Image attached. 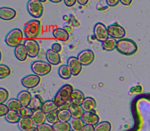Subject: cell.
<instances>
[{
  "label": "cell",
  "instance_id": "6da1fadb",
  "mask_svg": "<svg viewBox=\"0 0 150 131\" xmlns=\"http://www.w3.org/2000/svg\"><path fill=\"white\" fill-rule=\"evenodd\" d=\"M117 50L123 55L131 56L137 52L138 45L133 40L123 38L117 40Z\"/></svg>",
  "mask_w": 150,
  "mask_h": 131
},
{
  "label": "cell",
  "instance_id": "7a4b0ae2",
  "mask_svg": "<svg viewBox=\"0 0 150 131\" xmlns=\"http://www.w3.org/2000/svg\"><path fill=\"white\" fill-rule=\"evenodd\" d=\"M41 31L40 21L33 19L26 22L23 26V34L26 38L33 40L40 35Z\"/></svg>",
  "mask_w": 150,
  "mask_h": 131
},
{
  "label": "cell",
  "instance_id": "3957f363",
  "mask_svg": "<svg viewBox=\"0 0 150 131\" xmlns=\"http://www.w3.org/2000/svg\"><path fill=\"white\" fill-rule=\"evenodd\" d=\"M73 86L70 84H64L59 89L53 101L57 103L59 107L62 104L70 101V95L73 92Z\"/></svg>",
  "mask_w": 150,
  "mask_h": 131
},
{
  "label": "cell",
  "instance_id": "277c9868",
  "mask_svg": "<svg viewBox=\"0 0 150 131\" xmlns=\"http://www.w3.org/2000/svg\"><path fill=\"white\" fill-rule=\"evenodd\" d=\"M23 32L18 28H15V29L10 30L7 34L4 42L8 46L16 48V46L21 44L22 41H23Z\"/></svg>",
  "mask_w": 150,
  "mask_h": 131
},
{
  "label": "cell",
  "instance_id": "5b68a950",
  "mask_svg": "<svg viewBox=\"0 0 150 131\" xmlns=\"http://www.w3.org/2000/svg\"><path fill=\"white\" fill-rule=\"evenodd\" d=\"M51 64L47 62L38 60L35 61L31 64V70L34 74L38 76H44L48 75L51 71Z\"/></svg>",
  "mask_w": 150,
  "mask_h": 131
},
{
  "label": "cell",
  "instance_id": "8992f818",
  "mask_svg": "<svg viewBox=\"0 0 150 131\" xmlns=\"http://www.w3.org/2000/svg\"><path fill=\"white\" fill-rule=\"evenodd\" d=\"M28 13L35 18H40L43 14L44 8L40 0H29L26 4Z\"/></svg>",
  "mask_w": 150,
  "mask_h": 131
},
{
  "label": "cell",
  "instance_id": "52a82bcc",
  "mask_svg": "<svg viewBox=\"0 0 150 131\" xmlns=\"http://www.w3.org/2000/svg\"><path fill=\"white\" fill-rule=\"evenodd\" d=\"M107 30H108V35L111 38L118 40L123 39L126 35L125 29L123 28V26L117 23H112L107 26Z\"/></svg>",
  "mask_w": 150,
  "mask_h": 131
},
{
  "label": "cell",
  "instance_id": "ba28073f",
  "mask_svg": "<svg viewBox=\"0 0 150 131\" xmlns=\"http://www.w3.org/2000/svg\"><path fill=\"white\" fill-rule=\"evenodd\" d=\"M93 32L94 35H95V38L98 40L99 42H104L108 39V30H107V27L103 24V23L98 22V23H95L93 28Z\"/></svg>",
  "mask_w": 150,
  "mask_h": 131
},
{
  "label": "cell",
  "instance_id": "9c48e42d",
  "mask_svg": "<svg viewBox=\"0 0 150 131\" xmlns=\"http://www.w3.org/2000/svg\"><path fill=\"white\" fill-rule=\"evenodd\" d=\"M23 44L27 51L28 57L30 58H35L38 57L40 52V45L38 41L32 39L26 40L23 42Z\"/></svg>",
  "mask_w": 150,
  "mask_h": 131
},
{
  "label": "cell",
  "instance_id": "30bf717a",
  "mask_svg": "<svg viewBox=\"0 0 150 131\" xmlns=\"http://www.w3.org/2000/svg\"><path fill=\"white\" fill-rule=\"evenodd\" d=\"M22 86L26 89H33L37 87L40 83V77L35 74H30L24 76L21 81Z\"/></svg>",
  "mask_w": 150,
  "mask_h": 131
},
{
  "label": "cell",
  "instance_id": "8fae6325",
  "mask_svg": "<svg viewBox=\"0 0 150 131\" xmlns=\"http://www.w3.org/2000/svg\"><path fill=\"white\" fill-rule=\"evenodd\" d=\"M77 58L82 65L87 66L92 64L95 60V54L91 49H85L78 54Z\"/></svg>",
  "mask_w": 150,
  "mask_h": 131
},
{
  "label": "cell",
  "instance_id": "7c38bea8",
  "mask_svg": "<svg viewBox=\"0 0 150 131\" xmlns=\"http://www.w3.org/2000/svg\"><path fill=\"white\" fill-rule=\"evenodd\" d=\"M67 64L70 67L72 72V75L74 76H77L80 74L82 70V64L80 62L77 57H70L67 59Z\"/></svg>",
  "mask_w": 150,
  "mask_h": 131
},
{
  "label": "cell",
  "instance_id": "4fadbf2b",
  "mask_svg": "<svg viewBox=\"0 0 150 131\" xmlns=\"http://www.w3.org/2000/svg\"><path fill=\"white\" fill-rule=\"evenodd\" d=\"M81 119L85 125L96 126L100 123L99 116L94 112H84Z\"/></svg>",
  "mask_w": 150,
  "mask_h": 131
},
{
  "label": "cell",
  "instance_id": "5bb4252c",
  "mask_svg": "<svg viewBox=\"0 0 150 131\" xmlns=\"http://www.w3.org/2000/svg\"><path fill=\"white\" fill-rule=\"evenodd\" d=\"M45 58L49 64L51 65H58L61 62V57L59 54L55 52L52 49H48L45 53Z\"/></svg>",
  "mask_w": 150,
  "mask_h": 131
},
{
  "label": "cell",
  "instance_id": "9a60e30c",
  "mask_svg": "<svg viewBox=\"0 0 150 131\" xmlns=\"http://www.w3.org/2000/svg\"><path fill=\"white\" fill-rule=\"evenodd\" d=\"M16 16V11L13 8L7 7H2L0 8V18L4 21H10L15 18Z\"/></svg>",
  "mask_w": 150,
  "mask_h": 131
},
{
  "label": "cell",
  "instance_id": "2e32d148",
  "mask_svg": "<svg viewBox=\"0 0 150 131\" xmlns=\"http://www.w3.org/2000/svg\"><path fill=\"white\" fill-rule=\"evenodd\" d=\"M14 54L18 60L21 62L26 61L28 57V53L24 44L21 43L14 48Z\"/></svg>",
  "mask_w": 150,
  "mask_h": 131
},
{
  "label": "cell",
  "instance_id": "e0dca14e",
  "mask_svg": "<svg viewBox=\"0 0 150 131\" xmlns=\"http://www.w3.org/2000/svg\"><path fill=\"white\" fill-rule=\"evenodd\" d=\"M32 94L27 90L21 91L18 94L17 96V99L18 100L22 106L23 107H29L31 101H32Z\"/></svg>",
  "mask_w": 150,
  "mask_h": 131
},
{
  "label": "cell",
  "instance_id": "ac0fdd59",
  "mask_svg": "<svg viewBox=\"0 0 150 131\" xmlns=\"http://www.w3.org/2000/svg\"><path fill=\"white\" fill-rule=\"evenodd\" d=\"M84 94L82 92V91L79 89H73V92L70 95V101L72 103L76 104V105L81 106L83 102L85 100Z\"/></svg>",
  "mask_w": 150,
  "mask_h": 131
},
{
  "label": "cell",
  "instance_id": "d6986e66",
  "mask_svg": "<svg viewBox=\"0 0 150 131\" xmlns=\"http://www.w3.org/2000/svg\"><path fill=\"white\" fill-rule=\"evenodd\" d=\"M32 120H33L35 125L38 127V126L44 124L46 122V114H45L40 109L35 111H34V114L32 117Z\"/></svg>",
  "mask_w": 150,
  "mask_h": 131
},
{
  "label": "cell",
  "instance_id": "ffe728a7",
  "mask_svg": "<svg viewBox=\"0 0 150 131\" xmlns=\"http://www.w3.org/2000/svg\"><path fill=\"white\" fill-rule=\"evenodd\" d=\"M53 36L59 40L67 42L70 38V34L62 28H55L53 31Z\"/></svg>",
  "mask_w": 150,
  "mask_h": 131
},
{
  "label": "cell",
  "instance_id": "44dd1931",
  "mask_svg": "<svg viewBox=\"0 0 150 131\" xmlns=\"http://www.w3.org/2000/svg\"><path fill=\"white\" fill-rule=\"evenodd\" d=\"M96 101L92 97H86L82 103L81 107L84 112H92L96 108Z\"/></svg>",
  "mask_w": 150,
  "mask_h": 131
},
{
  "label": "cell",
  "instance_id": "7402d4cb",
  "mask_svg": "<svg viewBox=\"0 0 150 131\" xmlns=\"http://www.w3.org/2000/svg\"><path fill=\"white\" fill-rule=\"evenodd\" d=\"M40 110L47 114L52 112V111L59 110V106L53 100H49V101H44L42 106H41Z\"/></svg>",
  "mask_w": 150,
  "mask_h": 131
},
{
  "label": "cell",
  "instance_id": "603a6c76",
  "mask_svg": "<svg viewBox=\"0 0 150 131\" xmlns=\"http://www.w3.org/2000/svg\"><path fill=\"white\" fill-rule=\"evenodd\" d=\"M35 124H34L33 120L32 118H25L21 119V118L20 121L18 123V128L21 131H29L31 129L35 127Z\"/></svg>",
  "mask_w": 150,
  "mask_h": 131
},
{
  "label": "cell",
  "instance_id": "cb8c5ba5",
  "mask_svg": "<svg viewBox=\"0 0 150 131\" xmlns=\"http://www.w3.org/2000/svg\"><path fill=\"white\" fill-rule=\"evenodd\" d=\"M69 111H70V114L72 115V118L80 119L83 117L84 114V111L82 108L81 106L76 105V104L72 103L70 106Z\"/></svg>",
  "mask_w": 150,
  "mask_h": 131
},
{
  "label": "cell",
  "instance_id": "d4e9b609",
  "mask_svg": "<svg viewBox=\"0 0 150 131\" xmlns=\"http://www.w3.org/2000/svg\"><path fill=\"white\" fill-rule=\"evenodd\" d=\"M42 103H43V102H42V98L39 95H35V96L32 97L29 107L34 111H38V110L40 109Z\"/></svg>",
  "mask_w": 150,
  "mask_h": 131
},
{
  "label": "cell",
  "instance_id": "484cf974",
  "mask_svg": "<svg viewBox=\"0 0 150 131\" xmlns=\"http://www.w3.org/2000/svg\"><path fill=\"white\" fill-rule=\"evenodd\" d=\"M58 73L59 77L62 79H64V80L70 79L71 76H73L71 70H70V67L67 66V64H62V65L60 66L59 67Z\"/></svg>",
  "mask_w": 150,
  "mask_h": 131
},
{
  "label": "cell",
  "instance_id": "4316f807",
  "mask_svg": "<svg viewBox=\"0 0 150 131\" xmlns=\"http://www.w3.org/2000/svg\"><path fill=\"white\" fill-rule=\"evenodd\" d=\"M117 41L114 38H109L102 42V48L105 51H112L117 48Z\"/></svg>",
  "mask_w": 150,
  "mask_h": 131
},
{
  "label": "cell",
  "instance_id": "83f0119b",
  "mask_svg": "<svg viewBox=\"0 0 150 131\" xmlns=\"http://www.w3.org/2000/svg\"><path fill=\"white\" fill-rule=\"evenodd\" d=\"M70 127H71V130L73 131H81L85 125L84 123H83L81 118H72L71 120L70 121Z\"/></svg>",
  "mask_w": 150,
  "mask_h": 131
},
{
  "label": "cell",
  "instance_id": "f1b7e54d",
  "mask_svg": "<svg viewBox=\"0 0 150 131\" xmlns=\"http://www.w3.org/2000/svg\"><path fill=\"white\" fill-rule=\"evenodd\" d=\"M21 120V117L19 116L18 111H10L5 116V120L9 123L11 124H16L18 123Z\"/></svg>",
  "mask_w": 150,
  "mask_h": 131
},
{
  "label": "cell",
  "instance_id": "f546056e",
  "mask_svg": "<svg viewBox=\"0 0 150 131\" xmlns=\"http://www.w3.org/2000/svg\"><path fill=\"white\" fill-rule=\"evenodd\" d=\"M6 105L7 106L10 111H18L22 107L21 104V103L19 102L17 98H11V99H10L7 101Z\"/></svg>",
  "mask_w": 150,
  "mask_h": 131
},
{
  "label": "cell",
  "instance_id": "4dcf8cb0",
  "mask_svg": "<svg viewBox=\"0 0 150 131\" xmlns=\"http://www.w3.org/2000/svg\"><path fill=\"white\" fill-rule=\"evenodd\" d=\"M58 117L59 122H62V123H70L72 119V115L69 110H60V111H59Z\"/></svg>",
  "mask_w": 150,
  "mask_h": 131
},
{
  "label": "cell",
  "instance_id": "1f68e13d",
  "mask_svg": "<svg viewBox=\"0 0 150 131\" xmlns=\"http://www.w3.org/2000/svg\"><path fill=\"white\" fill-rule=\"evenodd\" d=\"M53 129L54 131H70L71 127H70V123H62V122H58L56 124L52 125Z\"/></svg>",
  "mask_w": 150,
  "mask_h": 131
},
{
  "label": "cell",
  "instance_id": "d6a6232c",
  "mask_svg": "<svg viewBox=\"0 0 150 131\" xmlns=\"http://www.w3.org/2000/svg\"><path fill=\"white\" fill-rule=\"evenodd\" d=\"M19 116L21 119H25V118H32V115L34 114L33 110L31 109L29 107H23L22 106L20 108L18 111Z\"/></svg>",
  "mask_w": 150,
  "mask_h": 131
},
{
  "label": "cell",
  "instance_id": "836d02e7",
  "mask_svg": "<svg viewBox=\"0 0 150 131\" xmlns=\"http://www.w3.org/2000/svg\"><path fill=\"white\" fill-rule=\"evenodd\" d=\"M58 112L59 110H57V111H52V112L46 114V121L48 124L53 125L59 122L58 117Z\"/></svg>",
  "mask_w": 150,
  "mask_h": 131
},
{
  "label": "cell",
  "instance_id": "e575fe53",
  "mask_svg": "<svg viewBox=\"0 0 150 131\" xmlns=\"http://www.w3.org/2000/svg\"><path fill=\"white\" fill-rule=\"evenodd\" d=\"M111 125L109 122L103 121L95 126V131H111Z\"/></svg>",
  "mask_w": 150,
  "mask_h": 131
},
{
  "label": "cell",
  "instance_id": "d590c367",
  "mask_svg": "<svg viewBox=\"0 0 150 131\" xmlns=\"http://www.w3.org/2000/svg\"><path fill=\"white\" fill-rule=\"evenodd\" d=\"M11 73L10 67L4 64H0V79H3L4 78L10 76Z\"/></svg>",
  "mask_w": 150,
  "mask_h": 131
},
{
  "label": "cell",
  "instance_id": "8d00e7d4",
  "mask_svg": "<svg viewBox=\"0 0 150 131\" xmlns=\"http://www.w3.org/2000/svg\"><path fill=\"white\" fill-rule=\"evenodd\" d=\"M9 97V93L7 89L4 88H0V104H4V102L7 101Z\"/></svg>",
  "mask_w": 150,
  "mask_h": 131
},
{
  "label": "cell",
  "instance_id": "74e56055",
  "mask_svg": "<svg viewBox=\"0 0 150 131\" xmlns=\"http://www.w3.org/2000/svg\"><path fill=\"white\" fill-rule=\"evenodd\" d=\"M38 131H54L53 129L52 125L47 123H44V124L38 126Z\"/></svg>",
  "mask_w": 150,
  "mask_h": 131
},
{
  "label": "cell",
  "instance_id": "f35d334b",
  "mask_svg": "<svg viewBox=\"0 0 150 131\" xmlns=\"http://www.w3.org/2000/svg\"><path fill=\"white\" fill-rule=\"evenodd\" d=\"M108 7L109 6L107 4L106 1H100V2H98L96 6L98 10H100V11H104V10H107L108 8Z\"/></svg>",
  "mask_w": 150,
  "mask_h": 131
},
{
  "label": "cell",
  "instance_id": "ab89813d",
  "mask_svg": "<svg viewBox=\"0 0 150 131\" xmlns=\"http://www.w3.org/2000/svg\"><path fill=\"white\" fill-rule=\"evenodd\" d=\"M10 111L7 105L5 104H0V117H5L7 113Z\"/></svg>",
  "mask_w": 150,
  "mask_h": 131
},
{
  "label": "cell",
  "instance_id": "60d3db41",
  "mask_svg": "<svg viewBox=\"0 0 150 131\" xmlns=\"http://www.w3.org/2000/svg\"><path fill=\"white\" fill-rule=\"evenodd\" d=\"M51 49L54 51L55 52H57L59 54L60 51H62V45L59 42H54L51 45Z\"/></svg>",
  "mask_w": 150,
  "mask_h": 131
},
{
  "label": "cell",
  "instance_id": "b9f144b4",
  "mask_svg": "<svg viewBox=\"0 0 150 131\" xmlns=\"http://www.w3.org/2000/svg\"><path fill=\"white\" fill-rule=\"evenodd\" d=\"M142 92V86L141 85H137V86H134L130 89V93H141Z\"/></svg>",
  "mask_w": 150,
  "mask_h": 131
},
{
  "label": "cell",
  "instance_id": "7bdbcfd3",
  "mask_svg": "<svg viewBox=\"0 0 150 131\" xmlns=\"http://www.w3.org/2000/svg\"><path fill=\"white\" fill-rule=\"evenodd\" d=\"M71 104L72 103L70 101H68V102L62 104V105L60 106L59 107V111H60V110H69Z\"/></svg>",
  "mask_w": 150,
  "mask_h": 131
},
{
  "label": "cell",
  "instance_id": "ee69618b",
  "mask_svg": "<svg viewBox=\"0 0 150 131\" xmlns=\"http://www.w3.org/2000/svg\"><path fill=\"white\" fill-rule=\"evenodd\" d=\"M106 2L109 7H115L120 2V0H106Z\"/></svg>",
  "mask_w": 150,
  "mask_h": 131
},
{
  "label": "cell",
  "instance_id": "f6af8a7d",
  "mask_svg": "<svg viewBox=\"0 0 150 131\" xmlns=\"http://www.w3.org/2000/svg\"><path fill=\"white\" fill-rule=\"evenodd\" d=\"M76 1H77L76 0H64V2L67 7H71L76 4Z\"/></svg>",
  "mask_w": 150,
  "mask_h": 131
},
{
  "label": "cell",
  "instance_id": "bcb514c9",
  "mask_svg": "<svg viewBox=\"0 0 150 131\" xmlns=\"http://www.w3.org/2000/svg\"><path fill=\"white\" fill-rule=\"evenodd\" d=\"M81 131H95V126L90 125H85Z\"/></svg>",
  "mask_w": 150,
  "mask_h": 131
},
{
  "label": "cell",
  "instance_id": "7dc6e473",
  "mask_svg": "<svg viewBox=\"0 0 150 131\" xmlns=\"http://www.w3.org/2000/svg\"><path fill=\"white\" fill-rule=\"evenodd\" d=\"M120 2L124 5L129 6L132 3V0H120Z\"/></svg>",
  "mask_w": 150,
  "mask_h": 131
},
{
  "label": "cell",
  "instance_id": "c3c4849f",
  "mask_svg": "<svg viewBox=\"0 0 150 131\" xmlns=\"http://www.w3.org/2000/svg\"><path fill=\"white\" fill-rule=\"evenodd\" d=\"M77 2L79 3L80 5L85 6L88 3V0H78Z\"/></svg>",
  "mask_w": 150,
  "mask_h": 131
},
{
  "label": "cell",
  "instance_id": "681fc988",
  "mask_svg": "<svg viewBox=\"0 0 150 131\" xmlns=\"http://www.w3.org/2000/svg\"><path fill=\"white\" fill-rule=\"evenodd\" d=\"M50 1L52 3H59L61 2L62 0H50Z\"/></svg>",
  "mask_w": 150,
  "mask_h": 131
},
{
  "label": "cell",
  "instance_id": "f907efd6",
  "mask_svg": "<svg viewBox=\"0 0 150 131\" xmlns=\"http://www.w3.org/2000/svg\"><path fill=\"white\" fill-rule=\"evenodd\" d=\"M29 131H38V129L37 127H34L33 128H32L30 130H29Z\"/></svg>",
  "mask_w": 150,
  "mask_h": 131
},
{
  "label": "cell",
  "instance_id": "816d5d0a",
  "mask_svg": "<svg viewBox=\"0 0 150 131\" xmlns=\"http://www.w3.org/2000/svg\"><path fill=\"white\" fill-rule=\"evenodd\" d=\"M40 2L42 4L43 2H45V1H46V0H40Z\"/></svg>",
  "mask_w": 150,
  "mask_h": 131
},
{
  "label": "cell",
  "instance_id": "f5cc1de1",
  "mask_svg": "<svg viewBox=\"0 0 150 131\" xmlns=\"http://www.w3.org/2000/svg\"><path fill=\"white\" fill-rule=\"evenodd\" d=\"M70 131H73V130H70Z\"/></svg>",
  "mask_w": 150,
  "mask_h": 131
}]
</instances>
